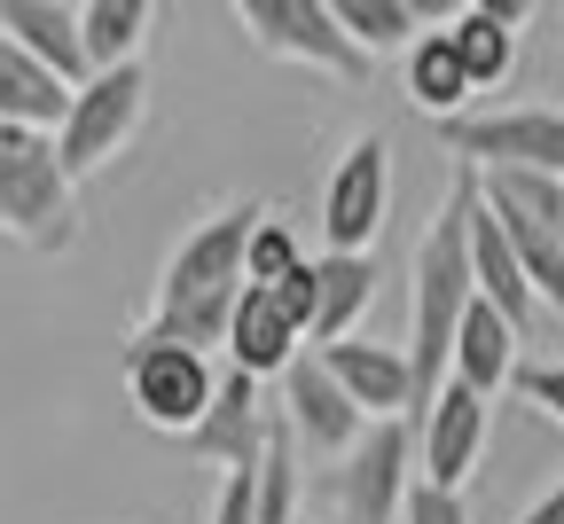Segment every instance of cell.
I'll return each mask as SVG.
<instances>
[{"label":"cell","mask_w":564,"mask_h":524,"mask_svg":"<svg viewBox=\"0 0 564 524\" xmlns=\"http://www.w3.org/2000/svg\"><path fill=\"white\" fill-rule=\"evenodd\" d=\"M259 219H267V204H251V196L204 211L196 228L165 251V274H158V297H150V321H141V329L173 337V345H196V352L228 345L236 306H243V290H251L243 259H251Z\"/></svg>","instance_id":"6da1fadb"},{"label":"cell","mask_w":564,"mask_h":524,"mask_svg":"<svg viewBox=\"0 0 564 524\" xmlns=\"http://www.w3.org/2000/svg\"><path fill=\"white\" fill-rule=\"evenodd\" d=\"M470 204H478V173L463 165L440 219L415 243V306H408V360H415V400L432 407L455 384V337L478 306V266H470ZM415 407V415H423Z\"/></svg>","instance_id":"7a4b0ae2"},{"label":"cell","mask_w":564,"mask_h":524,"mask_svg":"<svg viewBox=\"0 0 564 524\" xmlns=\"http://www.w3.org/2000/svg\"><path fill=\"white\" fill-rule=\"evenodd\" d=\"M0 236L32 259L79 243V181L47 133H0Z\"/></svg>","instance_id":"3957f363"},{"label":"cell","mask_w":564,"mask_h":524,"mask_svg":"<svg viewBox=\"0 0 564 524\" xmlns=\"http://www.w3.org/2000/svg\"><path fill=\"white\" fill-rule=\"evenodd\" d=\"M118 368H126V407L150 423V430H165V438H188V430L212 415V392H220L212 352L173 345V337H150V329L126 337Z\"/></svg>","instance_id":"277c9868"},{"label":"cell","mask_w":564,"mask_h":524,"mask_svg":"<svg viewBox=\"0 0 564 524\" xmlns=\"http://www.w3.org/2000/svg\"><path fill=\"white\" fill-rule=\"evenodd\" d=\"M415 485H423V470H415L408 423H369V438L314 478V493L329 501V524H400Z\"/></svg>","instance_id":"5b68a950"},{"label":"cell","mask_w":564,"mask_h":524,"mask_svg":"<svg viewBox=\"0 0 564 524\" xmlns=\"http://www.w3.org/2000/svg\"><path fill=\"white\" fill-rule=\"evenodd\" d=\"M236 24L274 63H306V70H322V79H369V55L352 47L337 0H243Z\"/></svg>","instance_id":"8992f818"},{"label":"cell","mask_w":564,"mask_h":524,"mask_svg":"<svg viewBox=\"0 0 564 524\" xmlns=\"http://www.w3.org/2000/svg\"><path fill=\"white\" fill-rule=\"evenodd\" d=\"M447 157L470 173H541L564 181V110H470L440 125Z\"/></svg>","instance_id":"52a82bcc"},{"label":"cell","mask_w":564,"mask_h":524,"mask_svg":"<svg viewBox=\"0 0 564 524\" xmlns=\"http://www.w3.org/2000/svg\"><path fill=\"white\" fill-rule=\"evenodd\" d=\"M141 118H150V63H126V70H95V79L79 87V102H70L55 149H63V165L70 181H87L102 173L118 149L141 133Z\"/></svg>","instance_id":"ba28073f"},{"label":"cell","mask_w":564,"mask_h":524,"mask_svg":"<svg viewBox=\"0 0 564 524\" xmlns=\"http://www.w3.org/2000/svg\"><path fill=\"white\" fill-rule=\"evenodd\" d=\"M384 204H392V149H384V133H352L345 157L329 165V188H322V236H329V251L377 259Z\"/></svg>","instance_id":"9c48e42d"},{"label":"cell","mask_w":564,"mask_h":524,"mask_svg":"<svg viewBox=\"0 0 564 524\" xmlns=\"http://www.w3.org/2000/svg\"><path fill=\"white\" fill-rule=\"evenodd\" d=\"M196 462H220V478L236 470H259L267 446H274V415H267V392L259 376H243V368H220V392H212V415L181 438Z\"/></svg>","instance_id":"30bf717a"},{"label":"cell","mask_w":564,"mask_h":524,"mask_svg":"<svg viewBox=\"0 0 564 524\" xmlns=\"http://www.w3.org/2000/svg\"><path fill=\"white\" fill-rule=\"evenodd\" d=\"M282 407H291V438L306 446L314 462H345L352 446L369 438V415L345 400V384L329 376V360H322V352H306L291 376H282Z\"/></svg>","instance_id":"8fae6325"},{"label":"cell","mask_w":564,"mask_h":524,"mask_svg":"<svg viewBox=\"0 0 564 524\" xmlns=\"http://www.w3.org/2000/svg\"><path fill=\"white\" fill-rule=\"evenodd\" d=\"M478 446H486V400L470 384H447L432 407L415 415V470H423V485L463 493L470 470H478Z\"/></svg>","instance_id":"7c38bea8"},{"label":"cell","mask_w":564,"mask_h":524,"mask_svg":"<svg viewBox=\"0 0 564 524\" xmlns=\"http://www.w3.org/2000/svg\"><path fill=\"white\" fill-rule=\"evenodd\" d=\"M329 360V376L345 384V400L361 407L369 423H408L423 400H415V360L408 345H377V337H345L322 352Z\"/></svg>","instance_id":"4fadbf2b"},{"label":"cell","mask_w":564,"mask_h":524,"mask_svg":"<svg viewBox=\"0 0 564 524\" xmlns=\"http://www.w3.org/2000/svg\"><path fill=\"white\" fill-rule=\"evenodd\" d=\"M70 102H79V87H63L32 47H17L9 32H0V125H9V133H47V141H55L63 118H70Z\"/></svg>","instance_id":"5bb4252c"},{"label":"cell","mask_w":564,"mask_h":524,"mask_svg":"<svg viewBox=\"0 0 564 524\" xmlns=\"http://www.w3.org/2000/svg\"><path fill=\"white\" fill-rule=\"evenodd\" d=\"M0 32L17 47H32L63 87H87L95 63H87V17L63 9V0H0Z\"/></svg>","instance_id":"9a60e30c"},{"label":"cell","mask_w":564,"mask_h":524,"mask_svg":"<svg viewBox=\"0 0 564 524\" xmlns=\"http://www.w3.org/2000/svg\"><path fill=\"white\" fill-rule=\"evenodd\" d=\"M470 266H478V297L502 321H518V329H533V314H541V290H533V274H525V259L510 251V236H502V219L486 211V188H478V204H470Z\"/></svg>","instance_id":"2e32d148"},{"label":"cell","mask_w":564,"mask_h":524,"mask_svg":"<svg viewBox=\"0 0 564 524\" xmlns=\"http://www.w3.org/2000/svg\"><path fill=\"white\" fill-rule=\"evenodd\" d=\"M306 352H299V321L282 314V297L274 290H243V306H236V329H228V368H243V376H291Z\"/></svg>","instance_id":"e0dca14e"},{"label":"cell","mask_w":564,"mask_h":524,"mask_svg":"<svg viewBox=\"0 0 564 524\" xmlns=\"http://www.w3.org/2000/svg\"><path fill=\"white\" fill-rule=\"evenodd\" d=\"M533 9L525 0H470V9L447 24L455 32V47H463V70H470V87L486 95V87H502L510 70H518V24H525Z\"/></svg>","instance_id":"ac0fdd59"},{"label":"cell","mask_w":564,"mask_h":524,"mask_svg":"<svg viewBox=\"0 0 564 524\" xmlns=\"http://www.w3.org/2000/svg\"><path fill=\"white\" fill-rule=\"evenodd\" d=\"M470 70H463V47H455V32H423L415 47H408V102L432 118V125H447V118H470Z\"/></svg>","instance_id":"d6986e66"},{"label":"cell","mask_w":564,"mask_h":524,"mask_svg":"<svg viewBox=\"0 0 564 524\" xmlns=\"http://www.w3.org/2000/svg\"><path fill=\"white\" fill-rule=\"evenodd\" d=\"M518 337H525V329L502 321V314L478 297L470 321H463V337H455V384H470L478 400H494L502 384H518Z\"/></svg>","instance_id":"ffe728a7"},{"label":"cell","mask_w":564,"mask_h":524,"mask_svg":"<svg viewBox=\"0 0 564 524\" xmlns=\"http://www.w3.org/2000/svg\"><path fill=\"white\" fill-rule=\"evenodd\" d=\"M314 266H322V321H314V337H322V352H329V345H345V337H352V321L369 314V297H377V259L322 251Z\"/></svg>","instance_id":"44dd1931"},{"label":"cell","mask_w":564,"mask_h":524,"mask_svg":"<svg viewBox=\"0 0 564 524\" xmlns=\"http://www.w3.org/2000/svg\"><path fill=\"white\" fill-rule=\"evenodd\" d=\"M87 63L95 70H126L141 63V32H150V0H87Z\"/></svg>","instance_id":"7402d4cb"},{"label":"cell","mask_w":564,"mask_h":524,"mask_svg":"<svg viewBox=\"0 0 564 524\" xmlns=\"http://www.w3.org/2000/svg\"><path fill=\"white\" fill-rule=\"evenodd\" d=\"M337 17H345V32H352V47L361 55H408L415 40H423V9L415 0H337Z\"/></svg>","instance_id":"603a6c76"},{"label":"cell","mask_w":564,"mask_h":524,"mask_svg":"<svg viewBox=\"0 0 564 524\" xmlns=\"http://www.w3.org/2000/svg\"><path fill=\"white\" fill-rule=\"evenodd\" d=\"M306 266V251H299V236L291 228H282V219L267 211L259 219V236H251V259H243V274H251V290H282V282H291Z\"/></svg>","instance_id":"cb8c5ba5"},{"label":"cell","mask_w":564,"mask_h":524,"mask_svg":"<svg viewBox=\"0 0 564 524\" xmlns=\"http://www.w3.org/2000/svg\"><path fill=\"white\" fill-rule=\"evenodd\" d=\"M274 297H282V314H291V321H299V337H314V321H322V266L306 259V266H299L291 282H282V290H274Z\"/></svg>","instance_id":"d4e9b609"},{"label":"cell","mask_w":564,"mask_h":524,"mask_svg":"<svg viewBox=\"0 0 564 524\" xmlns=\"http://www.w3.org/2000/svg\"><path fill=\"white\" fill-rule=\"evenodd\" d=\"M518 392H525V400L564 430V360H556V368H518Z\"/></svg>","instance_id":"484cf974"},{"label":"cell","mask_w":564,"mask_h":524,"mask_svg":"<svg viewBox=\"0 0 564 524\" xmlns=\"http://www.w3.org/2000/svg\"><path fill=\"white\" fill-rule=\"evenodd\" d=\"M400 524H470V509H463V493L415 485V493H408V516H400Z\"/></svg>","instance_id":"4316f807"},{"label":"cell","mask_w":564,"mask_h":524,"mask_svg":"<svg viewBox=\"0 0 564 524\" xmlns=\"http://www.w3.org/2000/svg\"><path fill=\"white\" fill-rule=\"evenodd\" d=\"M518 524H564V478H556V485H549V493H541V501H533Z\"/></svg>","instance_id":"83f0119b"},{"label":"cell","mask_w":564,"mask_h":524,"mask_svg":"<svg viewBox=\"0 0 564 524\" xmlns=\"http://www.w3.org/2000/svg\"><path fill=\"white\" fill-rule=\"evenodd\" d=\"M306 524H322V516H306Z\"/></svg>","instance_id":"f1b7e54d"},{"label":"cell","mask_w":564,"mask_h":524,"mask_svg":"<svg viewBox=\"0 0 564 524\" xmlns=\"http://www.w3.org/2000/svg\"><path fill=\"white\" fill-rule=\"evenodd\" d=\"M0 133H9V125H0Z\"/></svg>","instance_id":"f546056e"}]
</instances>
